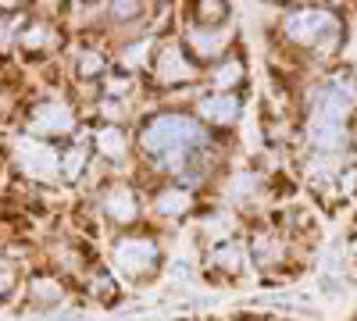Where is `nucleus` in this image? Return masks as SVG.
<instances>
[{
    "instance_id": "f257e3e1",
    "label": "nucleus",
    "mask_w": 357,
    "mask_h": 321,
    "mask_svg": "<svg viewBox=\"0 0 357 321\" xmlns=\"http://www.w3.org/2000/svg\"><path fill=\"white\" fill-rule=\"evenodd\" d=\"M200 143H204V129L186 114H158L139 136L143 154L165 161L168 168H183L190 147H200Z\"/></svg>"
},
{
    "instance_id": "f03ea898",
    "label": "nucleus",
    "mask_w": 357,
    "mask_h": 321,
    "mask_svg": "<svg viewBox=\"0 0 357 321\" xmlns=\"http://www.w3.org/2000/svg\"><path fill=\"white\" fill-rule=\"evenodd\" d=\"M333 29H336V18L329 11H318V8H301V11L286 15V22H282L286 40L307 43V47H314L321 36H333Z\"/></svg>"
},
{
    "instance_id": "7ed1b4c3",
    "label": "nucleus",
    "mask_w": 357,
    "mask_h": 321,
    "mask_svg": "<svg viewBox=\"0 0 357 321\" xmlns=\"http://www.w3.org/2000/svg\"><path fill=\"white\" fill-rule=\"evenodd\" d=\"M114 265L122 268L126 275H146L158 265V246L151 240H139V236L118 240L114 243Z\"/></svg>"
},
{
    "instance_id": "20e7f679",
    "label": "nucleus",
    "mask_w": 357,
    "mask_h": 321,
    "mask_svg": "<svg viewBox=\"0 0 357 321\" xmlns=\"http://www.w3.org/2000/svg\"><path fill=\"white\" fill-rule=\"evenodd\" d=\"M22 168L33 175V179H54L57 168H61V161H57V154L50 147H43V143H33V139H22L15 147Z\"/></svg>"
},
{
    "instance_id": "39448f33",
    "label": "nucleus",
    "mask_w": 357,
    "mask_h": 321,
    "mask_svg": "<svg viewBox=\"0 0 357 321\" xmlns=\"http://www.w3.org/2000/svg\"><path fill=\"white\" fill-rule=\"evenodd\" d=\"M307 139H311V147H314L318 154H336L340 143H343V118H333V114L311 111Z\"/></svg>"
},
{
    "instance_id": "423d86ee",
    "label": "nucleus",
    "mask_w": 357,
    "mask_h": 321,
    "mask_svg": "<svg viewBox=\"0 0 357 321\" xmlns=\"http://www.w3.org/2000/svg\"><path fill=\"white\" fill-rule=\"evenodd\" d=\"M72 125H75L72 122V111L65 104H57V100L40 104L33 111V129L43 132V136H65V132H72Z\"/></svg>"
},
{
    "instance_id": "0eeeda50",
    "label": "nucleus",
    "mask_w": 357,
    "mask_h": 321,
    "mask_svg": "<svg viewBox=\"0 0 357 321\" xmlns=\"http://www.w3.org/2000/svg\"><path fill=\"white\" fill-rule=\"evenodd\" d=\"M197 75V68L183 57V50L178 47H165L161 50V57H158V79L165 82V86H178V82H190Z\"/></svg>"
},
{
    "instance_id": "6e6552de",
    "label": "nucleus",
    "mask_w": 357,
    "mask_h": 321,
    "mask_svg": "<svg viewBox=\"0 0 357 321\" xmlns=\"http://www.w3.org/2000/svg\"><path fill=\"white\" fill-rule=\"evenodd\" d=\"M197 111H200V118H207V122L229 125L236 114H240V97H236V93H211V97L200 100Z\"/></svg>"
},
{
    "instance_id": "1a4fd4ad",
    "label": "nucleus",
    "mask_w": 357,
    "mask_h": 321,
    "mask_svg": "<svg viewBox=\"0 0 357 321\" xmlns=\"http://www.w3.org/2000/svg\"><path fill=\"white\" fill-rule=\"evenodd\" d=\"M104 211H107V218L118 221V225L132 221V218H136V196H132V189H129V186H114V189H107V196H104Z\"/></svg>"
},
{
    "instance_id": "9d476101",
    "label": "nucleus",
    "mask_w": 357,
    "mask_h": 321,
    "mask_svg": "<svg viewBox=\"0 0 357 321\" xmlns=\"http://www.w3.org/2000/svg\"><path fill=\"white\" fill-rule=\"evenodd\" d=\"M190 47L197 50V57H215L225 47L222 29H207V25H193L190 29Z\"/></svg>"
},
{
    "instance_id": "9b49d317",
    "label": "nucleus",
    "mask_w": 357,
    "mask_h": 321,
    "mask_svg": "<svg viewBox=\"0 0 357 321\" xmlns=\"http://www.w3.org/2000/svg\"><path fill=\"white\" fill-rule=\"evenodd\" d=\"M193 208V196L186 193V189H165L158 200H154V211L161 214V218H178V214H186Z\"/></svg>"
},
{
    "instance_id": "f8f14e48",
    "label": "nucleus",
    "mask_w": 357,
    "mask_h": 321,
    "mask_svg": "<svg viewBox=\"0 0 357 321\" xmlns=\"http://www.w3.org/2000/svg\"><path fill=\"white\" fill-rule=\"evenodd\" d=\"M97 147H100L104 157H122V154H126V132L114 129V125L100 129V132H97Z\"/></svg>"
},
{
    "instance_id": "ddd939ff",
    "label": "nucleus",
    "mask_w": 357,
    "mask_h": 321,
    "mask_svg": "<svg viewBox=\"0 0 357 321\" xmlns=\"http://www.w3.org/2000/svg\"><path fill=\"white\" fill-rule=\"evenodd\" d=\"M211 265L222 268V272H229V275H236V272H240V265H243V250L236 246V243H222L215 250V257H211Z\"/></svg>"
},
{
    "instance_id": "4468645a",
    "label": "nucleus",
    "mask_w": 357,
    "mask_h": 321,
    "mask_svg": "<svg viewBox=\"0 0 357 321\" xmlns=\"http://www.w3.org/2000/svg\"><path fill=\"white\" fill-rule=\"evenodd\" d=\"M100 72H104V57H100L97 50H82V54H79V75L93 79V75H100Z\"/></svg>"
},
{
    "instance_id": "2eb2a0df",
    "label": "nucleus",
    "mask_w": 357,
    "mask_h": 321,
    "mask_svg": "<svg viewBox=\"0 0 357 321\" xmlns=\"http://www.w3.org/2000/svg\"><path fill=\"white\" fill-rule=\"evenodd\" d=\"M22 43H25V50H40V47H50V29H47V25H33V29H25Z\"/></svg>"
},
{
    "instance_id": "dca6fc26",
    "label": "nucleus",
    "mask_w": 357,
    "mask_h": 321,
    "mask_svg": "<svg viewBox=\"0 0 357 321\" xmlns=\"http://www.w3.org/2000/svg\"><path fill=\"white\" fill-rule=\"evenodd\" d=\"M240 79H243V68H240V61H225V65L215 72V82H218V86H236Z\"/></svg>"
},
{
    "instance_id": "f3484780",
    "label": "nucleus",
    "mask_w": 357,
    "mask_h": 321,
    "mask_svg": "<svg viewBox=\"0 0 357 321\" xmlns=\"http://www.w3.org/2000/svg\"><path fill=\"white\" fill-rule=\"evenodd\" d=\"M82 161H86V150H82V147H72V150L65 154V161H61V168H65V175H68V179H75V175H79V168H82Z\"/></svg>"
},
{
    "instance_id": "a211bd4d",
    "label": "nucleus",
    "mask_w": 357,
    "mask_h": 321,
    "mask_svg": "<svg viewBox=\"0 0 357 321\" xmlns=\"http://www.w3.org/2000/svg\"><path fill=\"white\" fill-rule=\"evenodd\" d=\"M33 293L40 300H57V297H61V285L50 282V279H33Z\"/></svg>"
},
{
    "instance_id": "6ab92c4d",
    "label": "nucleus",
    "mask_w": 357,
    "mask_h": 321,
    "mask_svg": "<svg viewBox=\"0 0 357 321\" xmlns=\"http://www.w3.org/2000/svg\"><path fill=\"white\" fill-rule=\"evenodd\" d=\"M200 11H197V18H200V25L204 22H222L229 11H225V4H197Z\"/></svg>"
},
{
    "instance_id": "aec40b11",
    "label": "nucleus",
    "mask_w": 357,
    "mask_h": 321,
    "mask_svg": "<svg viewBox=\"0 0 357 321\" xmlns=\"http://www.w3.org/2000/svg\"><path fill=\"white\" fill-rule=\"evenodd\" d=\"M15 289V265H8V260H0V300H4L8 293Z\"/></svg>"
},
{
    "instance_id": "412c9836",
    "label": "nucleus",
    "mask_w": 357,
    "mask_h": 321,
    "mask_svg": "<svg viewBox=\"0 0 357 321\" xmlns=\"http://www.w3.org/2000/svg\"><path fill=\"white\" fill-rule=\"evenodd\" d=\"M146 47H151V43H146V40H139V43H132L126 54H122V61L129 65V68H136L139 61H143V57H146Z\"/></svg>"
},
{
    "instance_id": "4be33fe9",
    "label": "nucleus",
    "mask_w": 357,
    "mask_h": 321,
    "mask_svg": "<svg viewBox=\"0 0 357 321\" xmlns=\"http://www.w3.org/2000/svg\"><path fill=\"white\" fill-rule=\"evenodd\" d=\"M139 8H143V4H111V18H118V22L136 18V15H139Z\"/></svg>"
}]
</instances>
